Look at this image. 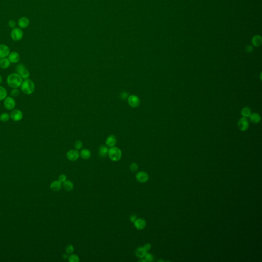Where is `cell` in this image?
I'll return each mask as SVG.
<instances>
[{
    "mask_svg": "<svg viewBox=\"0 0 262 262\" xmlns=\"http://www.w3.org/2000/svg\"><path fill=\"white\" fill-rule=\"evenodd\" d=\"M63 185L59 181H54L50 185V188L54 192L59 191L61 189Z\"/></svg>",
    "mask_w": 262,
    "mask_h": 262,
    "instance_id": "cell-17",
    "label": "cell"
},
{
    "mask_svg": "<svg viewBox=\"0 0 262 262\" xmlns=\"http://www.w3.org/2000/svg\"><path fill=\"white\" fill-rule=\"evenodd\" d=\"M246 51H247V52H249H249H251L253 51V47H252V46H248L246 47Z\"/></svg>",
    "mask_w": 262,
    "mask_h": 262,
    "instance_id": "cell-39",
    "label": "cell"
},
{
    "mask_svg": "<svg viewBox=\"0 0 262 262\" xmlns=\"http://www.w3.org/2000/svg\"><path fill=\"white\" fill-rule=\"evenodd\" d=\"M11 37L15 41H19L23 37V32L19 28H15L11 32Z\"/></svg>",
    "mask_w": 262,
    "mask_h": 262,
    "instance_id": "cell-5",
    "label": "cell"
},
{
    "mask_svg": "<svg viewBox=\"0 0 262 262\" xmlns=\"http://www.w3.org/2000/svg\"><path fill=\"white\" fill-rule=\"evenodd\" d=\"M30 21L27 17H21L18 21V25L20 28H26L29 26Z\"/></svg>",
    "mask_w": 262,
    "mask_h": 262,
    "instance_id": "cell-15",
    "label": "cell"
},
{
    "mask_svg": "<svg viewBox=\"0 0 262 262\" xmlns=\"http://www.w3.org/2000/svg\"><path fill=\"white\" fill-rule=\"evenodd\" d=\"M10 115L7 113H3L0 115V121L2 122H7L9 120Z\"/></svg>",
    "mask_w": 262,
    "mask_h": 262,
    "instance_id": "cell-27",
    "label": "cell"
},
{
    "mask_svg": "<svg viewBox=\"0 0 262 262\" xmlns=\"http://www.w3.org/2000/svg\"><path fill=\"white\" fill-rule=\"evenodd\" d=\"M238 127L240 131H246L249 128V122L247 118L242 117L238 122Z\"/></svg>",
    "mask_w": 262,
    "mask_h": 262,
    "instance_id": "cell-10",
    "label": "cell"
},
{
    "mask_svg": "<svg viewBox=\"0 0 262 262\" xmlns=\"http://www.w3.org/2000/svg\"><path fill=\"white\" fill-rule=\"evenodd\" d=\"M262 37L260 35H255L252 39L253 44L255 47L260 46L262 44Z\"/></svg>",
    "mask_w": 262,
    "mask_h": 262,
    "instance_id": "cell-24",
    "label": "cell"
},
{
    "mask_svg": "<svg viewBox=\"0 0 262 262\" xmlns=\"http://www.w3.org/2000/svg\"><path fill=\"white\" fill-rule=\"evenodd\" d=\"M67 178L66 175H65V174H62V175H61L59 176L58 181L62 183H63L65 181H66L67 180Z\"/></svg>",
    "mask_w": 262,
    "mask_h": 262,
    "instance_id": "cell-34",
    "label": "cell"
},
{
    "mask_svg": "<svg viewBox=\"0 0 262 262\" xmlns=\"http://www.w3.org/2000/svg\"><path fill=\"white\" fill-rule=\"evenodd\" d=\"M15 71L17 73L19 74L23 79H27L30 76L29 71L25 67L24 65L22 63L17 65L15 67Z\"/></svg>",
    "mask_w": 262,
    "mask_h": 262,
    "instance_id": "cell-4",
    "label": "cell"
},
{
    "mask_svg": "<svg viewBox=\"0 0 262 262\" xmlns=\"http://www.w3.org/2000/svg\"><path fill=\"white\" fill-rule=\"evenodd\" d=\"M68 260L70 262H80V257L77 255L74 254H71L70 256H69Z\"/></svg>",
    "mask_w": 262,
    "mask_h": 262,
    "instance_id": "cell-28",
    "label": "cell"
},
{
    "mask_svg": "<svg viewBox=\"0 0 262 262\" xmlns=\"http://www.w3.org/2000/svg\"><path fill=\"white\" fill-rule=\"evenodd\" d=\"M8 25L11 28L13 29V28H15V27L16 26V22H15L14 20L11 19L8 22Z\"/></svg>",
    "mask_w": 262,
    "mask_h": 262,
    "instance_id": "cell-36",
    "label": "cell"
},
{
    "mask_svg": "<svg viewBox=\"0 0 262 262\" xmlns=\"http://www.w3.org/2000/svg\"><path fill=\"white\" fill-rule=\"evenodd\" d=\"M109 150V149L108 148V146H104V145L100 146L99 148V150H98L99 155L101 157H106L108 154Z\"/></svg>",
    "mask_w": 262,
    "mask_h": 262,
    "instance_id": "cell-19",
    "label": "cell"
},
{
    "mask_svg": "<svg viewBox=\"0 0 262 262\" xmlns=\"http://www.w3.org/2000/svg\"><path fill=\"white\" fill-rule=\"evenodd\" d=\"M68 254H67V253H65V254H63V259H68L69 256H68Z\"/></svg>",
    "mask_w": 262,
    "mask_h": 262,
    "instance_id": "cell-40",
    "label": "cell"
},
{
    "mask_svg": "<svg viewBox=\"0 0 262 262\" xmlns=\"http://www.w3.org/2000/svg\"><path fill=\"white\" fill-rule=\"evenodd\" d=\"M10 53V49L7 45L5 44H0V57H7Z\"/></svg>",
    "mask_w": 262,
    "mask_h": 262,
    "instance_id": "cell-12",
    "label": "cell"
},
{
    "mask_svg": "<svg viewBox=\"0 0 262 262\" xmlns=\"http://www.w3.org/2000/svg\"><path fill=\"white\" fill-rule=\"evenodd\" d=\"M249 117L250 118V122L253 124H258L261 121V116L259 114L257 113H251Z\"/></svg>",
    "mask_w": 262,
    "mask_h": 262,
    "instance_id": "cell-22",
    "label": "cell"
},
{
    "mask_svg": "<svg viewBox=\"0 0 262 262\" xmlns=\"http://www.w3.org/2000/svg\"><path fill=\"white\" fill-rule=\"evenodd\" d=\"M10 95H11V97H17V96H19V90H18L17 88L13 89L11 90V91Z\"/></svg>",
    "mask_w": 262,
    "mask_h": 262,
    "instance_id": "cell-31",
    "label": "cell"
},
{
    "mask_svg": "<svg viewBox=\"0 0 262 262\" xmlns=\"http://www.w3.org/2000/svg\"><path fill=\"white\" fill-rule=\"evenodd\" d=\"M108 155L112 161H118L122 157V150L117 147L113 146L109 150Z\"/></svg>",
    "mask_w": 262,
    "mask_h": 262,
    "instance_id": "cell-3",
    "label": "cell"
},
{
    "mask_svg": "<svg viewBox=\"0 0 262 262\" xmlns=\"http://www.w3.org/2000/svg\"><path fill=\"white\" fill-rule=\"evenodd\" d=\"M128 102L129 105L133 108H137L138 107L140 104L139 98L135 95H132L129 96L128 98Z\"/></svg>",
    "mask_w": 262,
    "mask_h": 262,
    "instance_id": "cell-9",
    "label": "cell"
},
{
    "mask_svg": "<svg viewBox=\"0 0 262 262\" xmlns=\"http://www.w3.org/2000/svg\"><path fill=\"white\" fill-rule=\"evenodd\" d=\"M3 82V78L1 76V75H0V85Z\"/></svg>",
    "mask_w": 262,
    "mask_h": 262,
    "instance_id": "cell-42",
    "label": "cell"
},
{
    "mask_svg": "<svg viewBox=\"0 0 262 262\" xmlns=\"http://www.w3.org/2000/svg\"><path fill=\"white\" fill-rule=\"evenodd\" d=\"M80 154L76 150H68L66 154V157L68 160L71 161H75L80 158Z\"/></svg>",
    "mask_w": 262,
    "mask_h": 262,
    "instance_id": "cell-8",
    "label": "cell"
},
{
    "mask_svg": "<svg viewBox=\"0 0 262 262\" xmlns=\"http://www.w3.org/2000/svg\"><path fill=\"white\" fill-rule=\"evenodd\" d=\"M130 221H131V222L134 223V222H135V221L136 220V219H137L136 215H131V216H130Z\"/></svg>",
    "mask_w": 262,
    "mask_h": 262,
    "instance_id": "cell-38",
    "label": "cell"
},
{
    "mask_svg": "<svg viewBox=\"0 0 262 262\" xmlns=\"http://www.w3.org/2000/svg\"><path fill=\"white\" fill-rule=\"evenodd\" d=\"M8 58L9 60L10 63H17L21 59V56L17 52L12 51L10 53Z\"/></svg>",
    "mask_w": 262,
    "mask_h": 262,
    "instance_id": "cell-13",
    "label": "cell"
},
{
    "mask_svg": "<svg viewBox=\"0 0 262 262\" xmlns=\"http://www.w3.org/2000/svg\"><path fill=\"white\" fill-rule=\"evenodd\" d=\"M144 258L146 262H152L154 260V257L153 255L148 253H146Z\"/></svg>",
    "mask_w": 262,
    "mask_h": 262,
    "instance_id": "cell-33",
    "label": "cell"
},
{
    "mask_svg": "<svg viewBox=\"0 0 262 262\" xmlns=\"http://www.w3.org/2000/svg\"><path fill=\"white\" fill-rule=\"evenodd\" d=\"M251 114V111L249 108L247 107H244L242 109L241 114L243 117L247 118L250 116V114Z\"/></svg>",
    "mask_w": 262,
    "mask_h": 262,
    "instance_id": "cell-25",
    "label": "cell"
},
{
    "mask_svg": "<svg viewBox=\"0 0 262 262\" xmlns=\"http://www.w3.org/2000/svg\"><path fill=\"white\" fill-rule=\"evenodd\" d=\"M148 253L146 250L144 249L143 247H138L136 251V255L137 257L140 259H143L145 257L146 253Z\"/></svg>",
    "mask_w": 262,
    "mask_h": 262,
    "instance_id": "cell-23",
    "label": "cell"
},
{
    "mask_svg": "<svg viewBox=\"0 0 262 262\" xmlns=\"http://www.w3.org/2000/svg\"><path fill=\"white\" fill-rule=\"evenodd\" d=\"M16 102L13 97L11 96L7 97L4 101V107L8 111L12 110L15 107Z\"/></svg>",
    "mask_w": 262,
    "mask_h": 262,
    "instance_id": "cell-7",
    "label": "cell"
},
{
    "mask_svg": "<svg viewBox=\"0 0 262 262\" xmlns=\"http://www.w3.org/2000/svg\"><path fill=\"white\" fill-rule=\"evenodd\" d=\"M139 262H146V260L144 259H141V260L139 261Z\"/></svg>",
    "mask_w": 262,
    "mask_h": 262,
    "instance_id": "cell-41",
    "label": "cell"
},
{
    "mask_svg": "<svg viewBox=\"0 0 262 262\" xmlns=\"http://www.w3.org/2000/svg\"><path fill=\"white\" fill-rule=\"evenodd\" d=\"M23 81V78L17 73L10 74L7 78L8 86L13 89L21 87Z\"/></svg>",
    "mask_w": 262,
    "mask_h": 262,
    "instance_id": "cell-1",
    "label": "cell"
},
{
    "mask_svg": "<svg viewBox=\"0 0 262 262\" xmlns=\"http://www.w3.org/2000/svg\"><path fill=\"white\" fill-rule=\"evenodd\" d=\"M21 88L23 92L26 95H30L34 92L35 85L32 80L30 79H25L23 81Z\"/></svg>",
    "mask_w": 262,
    "mask_h": 262,
    "instance_id": "cell-2",
    "label": "cell"
},
{
    "mask_svg": "<svg viewBox=\"0 0 262 262\" xmlns=\"http://www.w3.org/2000/svg\"><path fill=\"white\" fill-rule=\"evenodd\" d=\"M129 94L126 92H123L120 94V98L122 100H126L129 97Z\"/></svg>",
    "mask_w": 262,
    "mask_h": 262,
    "instance_id": "cell-35",
    "label": "cell"
},
{
    "mask_svg": "<svg viewBox=\"0 0 262 262\" xmlns=\"http://www.w3.org/2000/svg\"><path fill=\"white\" fill-rule=\"evenodd\" d=\"M136 179L140 183H146L149 179V176L145 172H139L136 175Z\"/></svg>",
    "mask_w": 262,
    "mask_h": 262,
    "instance_id": "cell-11",
    "label": "cell"
},
{
    "mask_svg": "<svg viewBox=\"0 0 262 262\" xmlns=\"http://www.w3.org/2000/svg\"><path fill=\"white\" fill-rule=\"evenodd\" d=\"M7 96V91L5 88L0 86V101L5 100Z\"/></svg>",
    "mask_w": 262,
    "mask_h": 262,
    "instance_id": "cell-26",
    "label": "cell"
},
{
    "mask_svg": "<svg viewBox=\"0 0 262 262\" xmlns=\"http://www.w3.org/2000/svg\"><path fill=\"white\" fill-rule=\"evenodd\" d=\"M133 223L135 227L138 230H142L146 227V221L143 219H137Z\"/></svg>",
    "mask_w": 262,
    "mask_h": 262,
    "instance_id": "cell-14",
    "label": "cell"
},
{
    "mask_svg": "<svg viewBox=\"0 0 262 262\" xmlns=\"http://www.w3.org/2000/svg\"><path fill=\"white\" fill-rule=\"evenodd\" d=\"M83 143L80 140L76 141L74 144V147L76 150H80L83 148Z\"/></svg>",
    "mask_w": 262,
    "mask_h": 262,
    "instance_id": "cell-32",
    "label": "cell"
},
{
    "mask_svg": "<svg viewBox=\"0 0 262 262\" xmlns=\"http://www.w3.org/2000/svg\"><path fill=\"white\" fill-rule=\"evenodd\" d=\"M10 118L15 122L21 121L23 117V114L21 110L13 109L10 113Z\"/></svg>",
    "mask_w": 262,
    "mask_h": 262,
    "instance_id": "cell-6",
    "label": "cell"
},
{
    "mask_svg": "<svg viewBox=\"0 0 262 262\" xmlns=\"http://www.w3.org/2000/svg\"><path fill=\"white\" fill-rule=\"evenodd\" d=\"M66 252L67 254H72L74 251V248L72 245H68L66 247Z\"/></svg>",
    "mask_w": 262,
    "mask_h": 262,
    "instance_id": "cell-29",
    "label": "cell"
},
{
    "mask_svg": "<svg viewBox=\"0 0 262 262\" xmlns=\"http://www.w3.org/2000/svg\"><path fill=\"white\" fill-rule=\"evenodd\" d=\"M117 143V139L113 135H111L107 138L106 143L108 147L112 148L115 146Z\"/></svg>",
    "mask_w": 262,
    "mask_h": 262,
    "instance_id": "cell-16",
    "label": "cell"
},
{
    "mask_svg": "<svg viewBox=\"0 0 262 262\" xmlns=\"http://www.w3.org/2000/svg\"><path fill=\"white\" fill-rule=\"evenodd\" d=\"M10 61L8 58H1L0 59V67L3 69H6L10 66Z\"/></svg>",
    "mask_w": 262,
    "mask_h": 262,
    "instance_id": "cell-21",
    "label": "cell"
},
{
    "mask_svg": "<svg viewBox=\"0 0 262 262\" xmlns=\"http://www.w3.org/2000/svg\"><path fill=\"white\" fill-rule=\"evenodd\" d=\"M130 170H131L132 172H135L137 171V170L138 169V164L136 163H132L131 165H130Z\"/></svg>",
    "mask_w": 262,
    "mask_h": 262,
    "instance_id": "cell-30",
    "label": "cell"
},
{
    "mask_svg": "<svg viewBox=\"0 0 262 262\" xmlns=\"http://www.w3.org/2000/svg\"><path fill=\"white\" fill-rule=\"evenodd\" d=\"M143 248H144V249L146 250V251L148 252V251L150 250V248H151V245H150V244L147 243V244H146L144 245Z\"/></svg>",
    "mask_w": 262,
    "mask_h": 262,
    "instance_id": "cell-37",
    "label": "cell"
},
{
    "mask_svg": "<svg viewBox=\"0 0 262 262\" xmlns=\"http://www.w3.org/2000/svg\"><path fill=\"white\" fill-rule=\"evenodd\" d=\"M80 154V157L83 158V159H85V160L89 159L91 157V152H90V150L86 149V148H84L81 150Z\"/></svg>",
    "mask_w": 262,
    "mask_h": 262,
    "instance_id": "cell-18",
    "label": "cell"
},
{
    "mask_svg": "<svg viewBox=\"0 0 262 262\" xmlns=\"http://www.w3.org/2000/svg\"><path fill=\"white\" fill-rule=\"evenodd\" d=\"M63 188L65 189L68 192H70L71 190H73L74 188V184L73 182L71 181L70 180H66V181L63 183Z\"/></svg>",
    "mask_w": 262,
    "mask_h": 262,
    "instance_id": "cell-20",
    "label": "cell"
}]
</instances>
